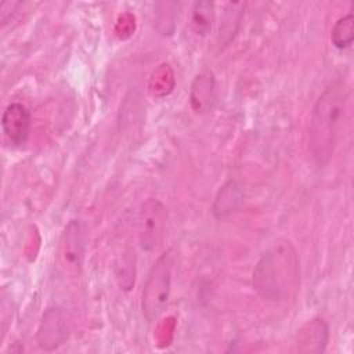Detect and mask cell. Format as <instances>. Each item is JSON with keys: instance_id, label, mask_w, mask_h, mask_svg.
Returning <instances> with one entry per match:
<instances>
[{"instance_id": "obj_2", "label": "cell", "mask_w": 354, "mask_h": 354, "mask_svg": "<svg viewBox=\"0 0 354 354\" xmlns=\"http://www.w3.org/2000/svg\"><path fill=\"white\" fill-rule=\"evenodd\" d=\"M346 104V87L335 82L318 97L310 119L308 147L314 162L324 167L333 155L335 140Z\"/></svg>"}, {"instance_id": "obj_3", "label": "cell", "mask_w": 354, "mask_h": 354, "mask_svg": "<svg viewBox=\"0 0 354 354\" xmlns=\"http://www.w3.org/2000/svg\"><path fill=\"white\" fill-rule=\"evenodd\" d=\"M171 252L163 253L152 266L144 290H142V314L148 321H155L166 308L171 290Z\"/></svg>"}, {"instance_id": "obj_9", "label": "cell", "mask_w": 354, "mask_h": 354, "mask_svg": "<svg viewBox=\"0 0 354 354\" xmlns=\"http://www.w3.org/2000/svg\"><path fill=\"white\" fill-rule=\"evenodd\" d=\"M243 199H245V194L242 188L236 181L231 180L220 188L214 199L212 212L216 218H224L231 213L236 212L243 203Z\"/></svg>"}, {"instance_id": "obj_4", "label": "cell", "mask_w": 354, "mask_h": 354, "mask_svg": "<svg viewBox=\"0 0 354 354\" xmlns=\"http://www.w3.org/2000/svg\"><path fill=\"white\" fill-rule=\"evenodd\" d=\"M87 246L86 225L80 220H71L59 239L57 263L59 270L66 274L76 277L80 274Z\"/></svg>"}, {"instance_id": "obj_7", "label": "cell", "mask_w": 354, "mask_h": 354, "mask_svg": "<svg viewBox=\"0 0 354 354\" xmlns=\"http://www.w3.org/2000/svg\"><path fill=\"white\" fill-rule=\"evenodd\" d=\"M1 127L6 137L15 145L24 144L29 134L30 112L19 102L10 104L1 116Z\"/></svg>"}, {"instance_id": "obj_11", "label": "cell", "mask_w": 354, "mask_h": 354, "mask_svg": "<svg viewBox=\"0 0 354 354\" xmlns=\"http://www.w3.org/2000/svg\"><path fill=\"white\" fill-rule=\"evenodd\" d=\"M214 19V4L212 1H196L191 12V26L198 36H206Z\"/></svg>"}, {"instance_id": "obj_1", "label": "cell", "mask_w": 354, "mask_h": 354, "mask_svg": "<svg viewBox=\"0 0 354 354\" xmlns=\"http://www.w3.org/2000/svg\"><path fill=\"white\" fill-rule=\"evenodd\" d=\"M299 279L297 254L288 241L268 249L253 271V288L267 300L281 301L296 289Z\"/></svg>"}, {"instance_id": "obj_10", "label": "cell", "mask_w": 354, "mask_h": 354, "mask_svg": "<svg viewBox=\"0 0 354 354\" xmlns=\"http://www.w3.org/2000/svg\"><path fill=\"white\" fill-rule=\"evenodd\" d=\"M214 79L212 72L205 71L199 73L192 84L191 104L196 112H203L212 102Z\"/></svg>"}, {"instance_id": "obj_5", "label": "cell", "mask_w": 354, "mask_h": 354, "mask_svg": "<svg viewBox=\"0 0 354 354\" xmlns=\"http://www.w3.org/2000/svg\"><path fill=\"white\" fill-rule=\"evenodd\" d=\"M166 225V209L159 199H147L138 213V242L142 250L152 252L162 242Z\"/></svg>"}, {"instance_id": "obj_8", "label": "cell", "mask_w": 354, "mask_h": 354, "mask_svg": "<svg viewBox=\"0 0 354 354\" xmlns=\"http://www.w3.org/2000/svg\"><path fill=\"white\" fill-rule=\"evenodd\" d=\"M329 337V328L321 318L308 321L297 336V350L300 353H324Z\"/></svg>"}, {"instance_id": "obj_6", "label": "cell", "mask_w": 354, "mask_h": 354, "mask_svg": "<svg viewBox=\"0 0 354 354\" xmlns=\"http://www.w3.org/2000/svg\"><path fill=\"white\" fill-rule=\"evenodd\" d=\"M68 339V328L59 308H48L37 329V344L44 351H54Z\"/></svg>"}, {"instance_id": "obj_12", "label": "cell", "mask_w": 354, "mask_h": 354, "mask_svg": "<svg viewBox=\"0 0 354 354\" xmlns=\"http://www.w3.org/2000/svg\"><path fill=\"white\" fill-rule=\"evenodd\" d=\"M330 40L337 48H347L354 40V17L353 14H347L336 21L332 28Z\"/></svg>"}]
</instances>
